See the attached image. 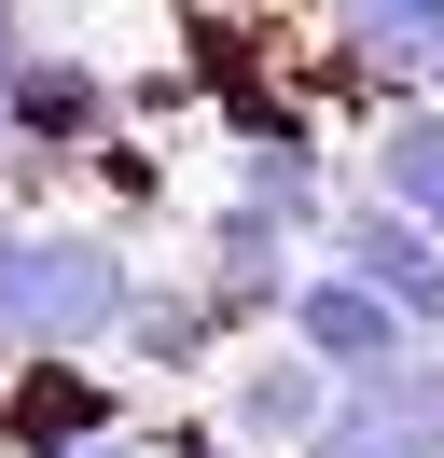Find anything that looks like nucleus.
Segmentation results:
<instances>
[{
  "instance_id": "f257e3e1",
  "label": "nucleus",
  "mask_w": 444,
  "mask_h": 458,
  "mask_svg": "<svg viewBox=\"0 0 444 458\" xmlns=\"http://www.w3.org/2000/svg\"><path fill=\"white\" fill-rule=\"evenodd\" d=\"M125 292H139L125 223H28V208H0V347H111Z\"/></svg>"
},
{
  "instance_id": "f03ea898",
  "label": "nucleus",
  "mask_w": 444,
  "mask_h": 458,
  "mask_svg": "<svg viewBox=\"0 0 444 458\" xmlns=\"http://www.w3.org/2000/svg\"><path fill=\"white\" fill-rule=\"evenodd\" d=\"M111 125H125V84H111L83 42H28V56H14V84H0V140H14V167H28V181L83 167Z\"/></svg>"
},
{
  "instance_id": "7ed1b4c3",
  "label": "nucleus",
  "mask_w": 444,
  "mask_h": 458,
  "mask_svg": "<svg viewBox=\"0 0 444 458\" xmlns=\"http://www.w3.org/2000/svg\"><path fill=\"white\" fill-rule=\"evenodd\" d=\"M209 389H222L209 417L236 430L250 458H305V445H320V430H333V403H347V375H333L320 347H292V334H250L236 361L209 375Z\"/></svg>"
},
{
  "instance_id": "20e7f679",
  "label": "nucleus",
  "mask_w": 444,
  "mask_h": 458,
  "mask_svg": "<svg viewBox=\"0 0 444 458\" xmlns=\"http://www.w3.org/2000/svg\"><path fill=\"white\" fill-rule=\"evenodd\" d=\"M320 56H333V98L375 125L388 98H431L444 0H320Z\"/></svg>"
},
{
  "instance_id": "39448f33",
  "label": "nucleus",
  "mask_w": 444,
  "mask_h": 458,
  "mask_svg": "<svg viewBox=\"0 0 444 458\" xmlns=\"http://www.w3.org/2000/svg\"><path fill=\"white\" fill-rule=\"evenodd\" d=\"M125 430V389H111V347H14L0 361V458H56Z\"/></svg>"
},
{
  "instance_id": "423d86ee",
  "label": "nucleus",
  "mask_w": 444,
  "mask_h": 458,
  "mask_svg": "<svg viewBox=\"0 0 444 458\" xmlns=\"http://www.w3.org/2000/svg\"><path fill=\"white\" fill-rule=\"evenodd\" d=\"M236 334H250V319L222 306L194 264H181V278H153V264H139V292H125V334H111V347H125L139 375H166V389H209V375L236 361Z\"/></svg>"
},
{
  "instance_id": "0eeeda50",
  "label": "nucleus",
  "mask_w": 444,
  "mask_h": 458,
  "mask_svg": "<svg viewBox=\"0 0 444 458\" xmlns=\"http://www.w3.org/2000/svg\"><path fill=\"white\" fill-rule=\"evenodd\" d=\"M292 250H305V236L278 223L264 195H236V181H222V208H209V223H194V278H209L222 306L250 319V334H278V306H292V278H305Z\"/></svg>"
},
{
  "instance_id": "6e6552de",
  "label": "nucleus",
  "mask_w": 444,
  "mask_h": 458,
  "mask_svg": "<svg viewBox=\"0 0 444 458\" xmlns=\"http://www.w3.org/2000/svg\"><path fill=\"white\" fill-rule=\"evenodd\" d=\"M278 334H292V347H320L333 375H388L403 347H431V334H416V319L388 306L375 278H347V264H305V278H292V306H278Z\"/></svg>"
},
{
  "instance_id": "1a4fd4ad",
  "label": "nucleus",
  "mask_w": 444,
  "mask_h": 458,
  "mask_svg": "<svg viewBox=\"0 0 444 458\" xmlns=\"http://www.w3.org/2000/svg\"><path fill=\"white\" fill-rule=\"evenodd\" d=\"M333 264H347V278H375L388 306H403L416 334L444 347V236L416 223V208H388V195H347V208H333Z\"/></svg>"
},
{
  "instance_id": "9d476101",
  "label": "nucleus",
  "mask_w": 444,
  "mask_h": 458,
  "mask_svg": "<svg viewBox=\"0 0 444 458\" xmlns=\"http://www.w3.org/2000/svg\"><path fill=\"white\" fill-rule=\"evenodd\" d=\"M361 195L416 208V223L444 236V98H388V112L361 125Z\"/></svg>"
},
{
  "instance_id": "9b49d317",
  "label": "nucleus",
  "mask_w": 444,
  "mask_h": 458,
  "mask_svg": "<svg viewBox=\"0 0 444 458\" xmlns=\"http://www.w3.org/2000/svg\"><path fill=\"white\" fill-rule=\"evenodd\" d=\"M236 195H264L292 236H333V153H320V125H278V140H236Z\"/></svg>"
},
{
  "instance_id": "f8f14e48",
  "label": "nucleus",
  "mask_w": 444,
  "mask_h": 458,
  "mask_svg": "<svg viewBox=\"0 0 444 458\" xmlns=\"http://www.w3.org/2000/svg\"><path fill=\"white\" fill-rule=\"evenodd\" d=\"M83 181H98V208H125V223H139V208H166V153L139 140V112L111 125L98 153H83Z\"/></svg>"
},
{
  "instance_id": "ddd939ff",
  "label": "nucleus",
  "mask_w": 444,
  "mask_h": 458,
  "mask_svg": "<svg viewBox=\"0 0 444 458\" xmlns=\"http://www.w3.org/2000/svg\"><path fill=\"white\" fill-rule=\"evenodd\" d=\"M305 458H416V445H388V430L361 417V403H333V430H320V445H305Z\"/></svg>"
},
{
  "instance_id": "4468645a",
  "label": "nucleus",
  "mask_w": 444,
  "mask_h": 458,
  "mask_svg": "<svg viewBox=\"0 0 444 458\" xmlns=\"http://www.w3.org/2000/svg\"><path fill=\"white\" fill-rule=\"evenodd\" d=\"M56 458H153V430L125 417V430H98V445H56Z\"/></svg>"
},
{
  "instance_id": "2eb2a0df",
  "label": "nucleus",
  "mask_w": 444,
  "mask_h": 458,
  "mask_svg": "<svg viewBox=\"0 0 444 458\" xmlns=\"http://www.w3.org/2000/svg\"><path fill=\"white\" fill-rule=\"evenodd\" d=\"M14 56H28V0H0V84H14Z\"/></svg>"
},
{
  "instance_id": "dca6fc26",
  "label": "nucleus",
  "mask_w": 444,
  "mask_h": 458,
  "mask_svg": "<svg viewBox=\"0 0 444 458\" xmlns=\"http://www.w3.org/2000/svg\"><path fill=\"white\" fill-rule=\"evenodd\" d=\"M14 181H28V167H14V140H0V208H14Z\"/></svg>"
},
{
  "instance_id": "f3484780",
  "label": "nucleus",
  "mask_w": 444,
  "mask_h": 458,
  "mask_svg": "<svg viewBox=\"0 0 444 458\" xmlns=\"http://www.w3.org/2000/svg\"><path fill=\"white\" fill-rule=\"evenodd\" d=\"M431 98H444V56H431Z\"/></svg>"
},
{
  "instance_id": "a211bd4d",
  "label": "nucleus",
  "mask_w": 444,
  "mask_h": 458,
  "mask_svg": "<svg viewBox=\"0 0 444 458\" xmlns=\"http://www.w3.org/2000/svg\"><path fill=\"white\" fill-rule=\"evenodd\" d=\"M0 361H14V347H0Z\"/></svg>"
}]
</instances>
